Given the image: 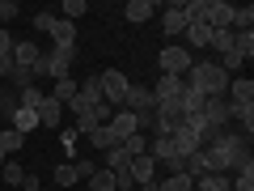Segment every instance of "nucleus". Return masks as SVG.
Masks as SVG:
<instances>
[{
    "label": "nucleus",
    "mask_w": 254,
    "mask_h": 191,
    "mask_svg": "<svg viewBox=\"0 0 254 191\" xmlns=\"http://www.w3.org/2000/svg\"><path fill=\"white\" fill-rule=\"evenodd\" d=\"M13 68H17V64H13V55H0V85L13 77Z\"/></svg>",
    "instance_id": "49530a36"
},
{
    "label": "nucleus",
    "mask_w": 254,
    "mask_h": 191,
    "mask_svg": "<svg viewBox=\"0 0 254 191\" xmlns=\"http://www.w3.org/2000/svg\"><path fill=\"white\" fill-rule=\"evenodd\" d=\"M72 166H76V179H93V174H98V170H102V166H98V162H93V157H76V162H72Z\"/></svg>",
    "instance_id": "a19ab883"
},
{
    "label": "nucleus",
    "mask_w": 254,
    "mask_h": 191,
    "mask_svg": "<svg viewBox=\"0 0 254 191\" xmlns=\"http://www.w3.org/2000/svg\"><path fill=\"white\" fill-rule=\"evenodd\" d=\"M72 191H89V187H72Z\"/></svg>",
    "instance_id": "8fccbe9b"
},
{
    "label": "nucleus",
    "mask_w": 254,
    "mask_h": 191,
    "mask_svg": "<svg viewBox=\"0 0 254 191\" xmlns=\"http://www.w3.org/2000/svg\"><path fill=\"white\" fill-rule=\"evenodd\" d=\"M190 64H195V60H190L187 47H165V51H161V73L165 77H187Z\"/></svg>",
    "instance_id": "39448f33"
},
{
    "label": "nucleus",
    "mask_w": 254,
    "mask_h": 191,
    "mask_svg": "<svg viewBox=\"0 0 254 191\" xmlns=\"http://www.w3.org/2000/svg\"><path fill=\"white\" fill-rule=\"evenodd\" d=\"M76 98H81L85 106H98V102H106V98H102V77H85V81L76 85Z\"/></svg>",
    "instance_id": "2eb2a0df"
},
{
    "label": "nucleus",
    "mask_w": 254,
    "mask_h": 191,
    "mask_svg": "<svg viewBox=\"0 0 254 191\" xmlns=\"http://www.w3.org/2000/svg\"><path fill=\"white\" fill-rule=\"evenodd\" d=\"M51 26H55V13H34V30L38 34H51Z\"/></svg>",
    "instance_id": "37998d69"
},
{
    "label": "nucleus",
    "mask_w": 254,
    "mask_h": 191,
    "mask_svg": "<svg viewBox=\"0 0 254 191\" xmlns=\"http://www.w3.org/2000/svg\"><path fill=\"white\" fill-rule=\"evenodd\" d=\"M102 157H106V166H102V170H110V174H119V170H127V162H131V157H127L123 153V149H106V153H102Z\"/></svg>",
    "instance_id": "c85d7f7f"
},
{
    "label": "nucleus",
    "mask_w": 254,
    "mask_h": 191,
    "mask_svg": "<svg viewBox=\"0 0 254 191\" xmlns=\"http://www.w3.org/2000/svg\"><path fill=\"white\" fill-rule=\"evenodd\" d=\"M0 94H4V85H0Z\"/></svg>",
    "instance_id": "3c124183"
},
{
    "label": "nucleus",
    "mask_w": 254,
    "mask_h": 191,
    "mask_svg": "<svg viewBox=\"0 0 254 191\" xmlns=\"http://www.w3.org/2000/svg\"><path fill=\"white\" fill-rule=\"evenodd\" d=\"M246 149L242 136H233V132H216L212 136V145L203 149V162H208V174H225L229 166H233V157Z\"/></svg>",
    "instance_id": "f03ea898"
},
{
    "label": "nucleus",
    "mask_w": 254,
    "mask_h": 191,
    "mask_svg": "<svg viewBox=\"0 0 254 191\" xmlns=\"http://www.w3.org/2000/svg\"><path fill=\"white\" fill-rule=\"evenodd\" d=\"M9 81H13V90H30V85H38V77L34 73H30V68H13V77H9Z\"/></svg>",
    "instance_id": "e433bc0d"
},
{
    "label": "nucleus",
    "mask_w": 254,
    "mask_h": 191,
    "mask_svg": "<svg viewBox=\"0 0 254 191\" xmlns=\"http://www.w3.org/2000/svg\"><path fill=\"white\" fill-rule=\"evenodd\" d=\"M17 13H21V4H17V0H0V21H13Z\"/></svg>",
    "instance_id": "c03bdc74"
},
{
    "label": "nucleus",
    "mask_w": 254,
    "mask_h": 191,
    "mask_svg": "<svg viewBox=\"0 0 254 191\" xmlns=\"http://www.w3.org/2000/svg\"><path fill=\"white\" fill-rule=\"evenodd\" d=\"M4 162H9V157H4V149H0V166H4Z\"/></svg>",
    "instance_id": "09e8293b"
},
{
    "label": "nucleus",
    "mask_w": 254,
    "mask_h": 191,
    "mask_svg": "<svg viewBox=\"0 0 254 191\" xmlns=\"http://www.w3.org/2000/svg\"><path fill=\"white\" fill-rule=\"evenodd\" d=\"M127 174H131V183H153L157 162H153L148 153H140V157H131V162H127Z\"/></svg>",
    "instance_id": "ddd939ff"
},
{
    "label": "nucleus",
    "mask_w": 254,
    "mask_h": 191,
    "mask_svg": "<svg viewBox=\"0 0 254 191\" xmlns=\"http://www.w3.org/2000/svg\"><path fill=\"white\" fill-rule=\"evenodd\" d=\"M229 170H237V179H254V162H250V149H242V153L233 157V166Z\"/></svg>",
    "instance_id": "72a5a7b5"
},
{
    "label": "nucleus",
    "mask_w": 254,
    "mask_h": 191,
    "mask_svg": "<svg viewBox=\"0 0 254 191\" xmlns=\"http://www.w3.org/2000/svg\"><path fill=\"white\" fill-rule=\"evenodd\" d=\"M127 77L119 73V68H110V73H102V98L110 102V106H123V98H127Z\"/></svg>",
    "instance_id": "423d86ee"
},
{
    "label": "nucleus",
    "mask_w": 254,
    "mask_h": 191,
    "mask_svg": "<svg viewBox=\"0 0 254 191\" xmlns=\"http://www.w3.org/2000/svg\"><path fill=\"white\" fill-rule=\"evenodd\" d=\"M153 106H157V98H153V90L148 85H127V98H123V110H131V115H153Z\"/></svg>",
    "instance_id": "20e7f679"
},
{
    "label": "nucleus",
    "mask_w": 254,
    "mask_h": 191,
    "mask_svg": "<svg viewBox=\"0 0 254 191\" xmlns=\"http://www.w3.org/2000/svg\"><path fill=\"white\" fill-rule=\"evenodd\" d=\"M51 179L60 183L64 191H72L76 183H81V179H76V166H72V162H60V166H55V170H51Z\"/></svg>",
    "instance_id": "393cba45"
},
{
    "label": "nucleus",
    "mask_w": 254,
    "mask_h": 191,
    "mask_svg": "<svg viewBox=\"0 0 254 191\" xmlns=\"http://www.w3.org/2000/svg\"><path fill=\"white\" fill-rule=\"evenodd\" d=\"M157 191H195V179H190V174H165L161 183H157Z\"/></svg>",
    "instance_id": "5701e85b"
},
{
    "label": "nucleus",
    "mask_w": 254,
    "mask_h": 191,
    "mask_svg": "<svg viewBox=\"0 0 254 191\" xmlns=\"http://www.w3.org/2000/svg\"><path fill=\"white\" fill-rule=\"evenodd\" d=\"M182 13H187V21H203L208 26V0H182Z\"/></svg>",
    "instance_id": "c756f323"
},
{
    "label": "nucleus",
    "mask_w": 254,
    "mask_h": 191,
    "mask_svg": "<svg viewBox=\"0 0 254 191\" xmlns=\"http://www.w3.org/2000/svg\"><path fill=\"white\" fill-rule=\"evenodd\" d=\"M72 60H76V47H51V51H43V68H38V77H51V81L72 77Z\"/></svg>",
    "instance_id": "7ed1b4c3"
},
{
    "label": "nucleus",
    "mask_w": 254,
    "mask_h": 191,
    "mask_svg": "<svg viewBox=\"0 0 254 191\" xmlns=\"http://www.w3.org/2000/svg\"><path fill=\"white\" fill-rule=\"evenodd\" d=\"M13 47H17V38H13L9 30L0 26V55H13Z\"/></svg>",
    "instance_id": "a18cd8bd"
},
{
    "label": "nucleus",
    "mask_w": 254,
    "mask_h": 191,
    "mask_svg": "<svg viewBox=\"0 0 254 191\" xmlns=\"http://www.w3.org/2000/svg\"><path fill=\"white\" fill-rule=\"evenodd\" d=\"M60 13H64L68 21H76L81 13H89V4H85V0H64V4H60Z\"/></svg>",
    "instance_id": "ea45409f"
},
{
    "label": "nucleus",
    "mask_w": 254,
    "mask_h": 191,
    "mask_svg": "<svg viewBox=\"0 0 254 191\" xmlns=\"http://www.w3.org/2000/svg\"><path fill=\"white\" fill-rule=\"evenodd\" d=\"M212 51H220V55H225V51H233V30H212Z\"/></svg>",
    "instance_id": "c9c22d12"
},
{
    "label": "nucleus",
    "mask_w": 254,
    "mask_h": 191,
    "mask_svg": "<svg viewBox=\"0 0 254 191\" xmlns=\"http://www.w3.org/2000/svg\"><path fill=\"white\" fill-rule=\"evenodd\" d=\"M119 149H123L127 157H140V153H148V140H144V132H131V136H127Z\"/></svg>",
    "instance_id": "2f4dec72"
},
{
    "label": "nucleus",
    "mask_w": 254,
    "mask_h": 191,
    "mask_svg": "<svg viewBox=\"0 0 254 191\" xmlns=\"http://www.w3.org/2000/svg\"><path fill=\"white\" fill-rule=\"evenodd\" d=\"M233 9H237V4H229V0H208V26L212 30H229Z\"/></svg>",
    "instance_id": "9b49d317"
},
{
    "label": "nucleus",
    "mask_w": 254,
    "mask_h": 191,
    "mask_svg": "<svg viewBox=\"0 0 254 191\" xmlns=\"http://www.w3.org/2000/svg\"><path fill=\"white\" fill-rule=\"evenodd\" d=\"M229 81H233V77H225L212 60H195V64L187 68V81H182V85H190V90L203 94V98H225V94H229Z\"/></svg>",
    "instance_id": "f257e3e1"
},
{
    "label": "nucleus",
    "mask_w": 254,
    "mask_h": 191,
    "mask_svg": "<svg viewBox=\"0 0 254 191\" xmlns=\"http://www.w3.org/2000/svg\"><path fill=\"white\" fill-rule=\"evenodd\" d=\"M182 34H187L190 47H208V43H212V26H203V21H190Z\"/></svg>",
    "instance_id": "b1692460"
},
{
    "label": "nucleus",
    "mask_w": 254,
    "mask_h": 191,
    "mask_svg": "<svg viewBox=\"0 0 254 191\" xmlns=\"http://www.w3.org/2000/svg\"><path fill=\"white\" fill-rule=\"evenodd\" d=\"M229 119H237L246 127V136H250L254 132V102H229Z\"/></svg>",
    "instance_id": "412c9836"
},
{
    "label": "nucleus",
    "mask_w": 254,
    "mask_h": 191,
    "mask_svg": "<svg viewBox=\"0 0 254 191\" xmlns=\"http://www.w3.org/2000/svg\"><path fill=\"white\" fill-rule=\"evenodd\" d=\"M89 145L98 149V153H106V149H115L119 140L110 136V127H93V132H89Z\"/></svg>",
    "instance_id": "7c9ffc66"
},
{
    "label": "nucleus",
    "mask_w": 254,
    "mask_h": 191,
    "mask_svg": "<svg viewBox=\"0 0 254 191\" xmlns=\"http://www.w3.org/2000/svg\"><path fill=\"white\" fill-rule=\"evenodd\" d=\"M17 106H21V102H17V90H4V94H0V115L13 119V110H17Z\"/></svg>",
    "instance_id": "79ce46f5"
},
{
    "label": "nucleus",
    "mask_w": 254,
    "mask_h": 191,
    "mask_svg": "<svg viewBox=\"0 0 254 191\" xmlns=\"http://www.w3.org/2000/svg\"><path fill=\"white\" fill-rule=\"evenodd\" d=\"M21 145H26V136H21V132H13V127H0V149H4V157H13Z\"/></svg>",
    "instance_id": "bb28decb"
},
{
    "label": "nucleus",
    "mask_w": 254,
    "mask_h": 191,
    "mask_svg": "<svg viewBox=\"0 0 254 191\" xmlns=\"http://www.w3.org/2000/svg\"><path fill=\"white\" fill-rule=\"evenodd\" d=\"M60 123H64V106L47 94V98L38 102V127H60Z\"/></svg>",
    "instance_id": "4468645a"
},
{
    "label": "nucleus",
    "mask_w": 254,
    "mask_h": 191,
    "mask_svg": "<svg viewBox=\"0 0 254 191\" xmlns=\"http://www.w3.org/2000/svg\"><path fill=\"white\" fill-rule=\"evenodd\" d=\"M106 127H110V136H115L119 145H123V140L131 136V132H140V123H136V115H131V110H123V106H119L115 115H110V123H106Z\"/></svg>",
    "instance_id": "1a4fd4ad"
},
{
    "label": "nucleus",
    "mask_w": 254,
    "mask_h": 191,
    "mask_svg": "<svg viewBox=\"0 0 254 191\" xmlns=\"http://www.w3.org/2000/svg\"><path fill=\"white\" fill-rule=\"evenodd\" d=\"M9 127H13V132H21V136H30V132L38 127V110L17 106V110H13V119H9Z\"/></svg>",
    "instance_id": "dca6fc26"
},
{
    "label": "nucleus",
    "mask_w": 254,
    "mask_h": 191,
    "mask_svg": "<svg viewBox=\"0 0 254 191\" xmlns=\"http://www.w3.org/2000/svg\"><path fill=\"white\" fill-rule=\"evenodd\" d=\"M187 26H190V21H187V13H182V0H174L170 9H165V17H161V30H165L170 38H178Z\"/></svg>",
    "instance_id": "f8f14e48"
},
{
    "label": "nucleus",
    "mask_w": 254,
    "mask_h": 191,
    "mask_svg": "<svg viewBox=\"0 0 254 191\" xmlns=\"http://www.w3.org/2000/svg\"><path fill=\"white\" fill-rule=\"evenodd\" d=\"M43 98H47V94L38 90V85H30V90L17 94V102H21V106H30V110H38V102H43Z\"/></svg>",
    "instance_id": "4c0bfd02"
},
{
    "label": "nucleus",
    "mask_w": 254,
    "mask_h": 191,
    "mask_svg": "<svg viewBox=\"0 0 254 191\" xmlns=\"http://www.w3.org/2000/svg\"><path fill=\"white\" fill-rule=\"evenodd\" d=\"M89 191H115V174H110V170H98V174L89 179Z\"/></svg>",
    "instance_id": "58836bf2"
},
{
    "label": "nucleus",
    "mask_w": 254,
    "mask_h": 191,
    "mask_svg": "<svg viewBox=\"0 0 254 191\" xmlns=\"http://www.w3.org/2000/svg\"><path fill=\"white\" fill-rule=\"evenodd\" d=\"M233 51L242 55V60H250V55H254V30H246V34H233Z\"/></svg>",
    "instance_id": "f704fd0d"
},
{
    "label": "nucleus",
    "mask_w": 254,
    "mask_h": 191,
    "mask_svg": "<svg viewBox=\"0 0 254 191\" xmlns=\"http://www.w3.org/2000/svg\"><path fill=\"white\" fill-rule=\"evenodd\" d=\"M51 38H55V47H76V21H68V17H55Z\"/></svg>",
    "instance_id": "f3484780"
},
{
    "label": "nucleus",
    "mask_w": 254,
    "mask_h": 191,
    "mask_svg": "<svg viewBox=\"0 0 254 191\" xmlns=\"http://www.w3.org/2000/svg\"><path fill=\"white\" fill-rule=\"evenodd\" d=\"M229 30L233 34H246V30H254V9L246 4V9H233V21H229Z\"/></svg>",
    "instance_id": "a878e982"
},
{
    "label": "nucleus",
    "mask_w": 254,
    "mask_h": 191,
    "mask_svg": "<svg viewBox=\"0 0 254 191\" xmlns=\"http://www.w3.org/2000/svg\"><path fill=\"white\" fill-rule=\"evenodd\" d=\"M199 115H203V123H208L212 132H220V127L229 123V98H208Z\"/></svg>",
    "instance_id": "6e6552de"
},
{
    "label": "nucleus",
    "mask_w": 254,
    "mask_h": 191,
    "mask_svg": "<svg viewBox=\"0 0 254 191\" xmlns=\"http://www.w3.org/2000/svg\"><path fill=\"white\" fill-rule=\"evenodd\" d=\"M225 98L229 102H254V81H250V77H233Z\"/></svg>",
    "instance_id": "6ab92c4d"
},
{
    "label": "nucleus",
    "mask_w": 254,
    "mask_h": 191,
    "mask_svg": "<svg viewBox=\"0 0 254 191\" xmlns=\"http://www.w3.org/2000/svg\"><path fill=\"white\" fill-rule=\"evenodd\" d=\"M153 13H157L153 0H127V4H123V17H127V21H136V26H140V21H148Z\"/></svg>",
    "instance_id": "a211bd4d"
},
{
    "label": "nucleus",
    "mask_w": 254,
    "mask_h": 191,
    "mask_svg": "<svg viewBox=\"0 0 254 191\" xmlns=\"http://www.w3.org/2000/svg\"><path fill=\"white\" fill-rule=\"evenodd\" d=\"M0 174H4V183H9V187H21V179H26V166H21V162H13V157H9V162L0 166Z\"/></svg>",
    "instance_id": "473e14b6"
},
{
    "label": "nucleus",
    "mask_w": 254,
    "mask_h": 191,
    "mask_svg": "<svg viewBox=\"0 0 254 191\" xmlns=\"http://www.w3.org/2000/svg\"><path fill=\"white\" fill-rule=\"evenodd\" d=\"M182 174H190V179H203V174H208V162H203V149H199V153H190V157H182Z\"/></svg>",
    "instance_id": "cd10ccee"
},
{
    "label": "nucleus",
    "mask_w": 254,
    "mask_h": 191,
    "mask_svg": "<svg viewBox=\"0 0 254 191\" xmlns=\"http://www.w3.org/2000/svg\"><path fill=\"white\" fill-rule=\"evenodd\" d=\"M182 90H187V85H182V77H157V85H153V98L157 102H178L182 98Z\"/></svg>",
    "instance_id": "9d476101"
},
{
    "label": "nucleus",
    "mask_w": 254,
    "mask_h": 191,
    "mask_svg": "<svg viewBox=\"0 0 254 191\" xmlns=\"http://www.w3.org/2000/svg\"><path fill=\"white\" fill-rule=\"evenodd\" d=\"M203 102H208V98H203V94H195V90L187 85V90H182V98H178V110H182V119L199 115V110H203Z\"/></svg>",
    "instance_id": "4be33fe9"
},
{
    "label": "nucleus",
    "mask_w": 254,
    "mask_h": 191,
    "mask_svg": "<svg viewBox=\"0 0 254 191\" xmlns=\"http://www.w3.org/2000/svg\"><path fill=\"white\" fill-rule=\"evenodd\" d=\"M38 187H43V179H38V174H30V170H26V179H21V187H17V191H38Z\"/></svg>",
    "instance_id": "de8ad7c7"
},
{
    "label": "nucleus",
    "mask_w": 254,
    "mask_h": 191,
    "mask_svg": "<svg viewBox=\"0 0 254 191\" xmlns=\"http://www.w3.org/2000/svg\"><path fill=\"white\" fill-rule=\"evenodd\" d=\"M76 85H81V81H76V77H60V81L51 85V98L60 102V106H68V102L76 98Z\"/></svg>",
    "instance_id": "aec40b11"
},
{
    "label": "nucleus",
    "mask_w": 254,
    "mask_h": 191,
    "mask_svg": "<svg viewBox=\"0 0 254 191\" xmlns=\"http://www.w3.org/2000/svg\"><path fill=\"white\" fill-rule=\"evenodd\" d=\"M13 64H17V68H30V73L38 77V68H43V47L30 43V38H21V43L13 47Z\"/></svg>",
    "instance_id": "0eeeda50"
}]
</instances>
